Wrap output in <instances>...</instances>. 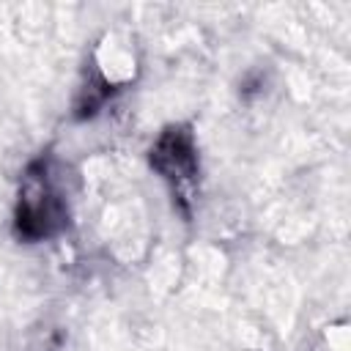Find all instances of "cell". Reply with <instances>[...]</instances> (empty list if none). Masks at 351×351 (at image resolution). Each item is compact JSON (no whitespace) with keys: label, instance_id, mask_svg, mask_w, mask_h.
Returning <instances> with one entry per match:
<instances>
[{"label":"cell","instance_id":"obj_1","mask_svg":"<svg viewBox=\"0 0 351 351\" xmlns=\"http://www.w3.org/2000/svg\"><path fill=\"white\" fill-rule=\"evenodd\" d=\"M63 219L66 214L60 200L44 184H36V178H30V189H25L16 211L19 233L27 239H44V236H52L63 225Z\"/></svg>","mask_w":351,"mask_h":351},{"label":"cell","instance_id":"obj_2","mask_svg":"<svg viewBox=\"0 0 351 351\" xmlns=\"http://www.w3.org/2000/svg\"><path fill=\"white\" fill-rule=\"evenodd\" d=\"M151 165L170 181H189L197 170L192 132L184 126H170L167 132H162V137L151 148Z\"/></svg>","mask_w":351,"mask_h":351}]
</instances>
